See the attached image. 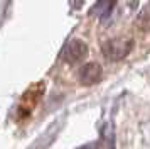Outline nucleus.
Returning a JSON list of instances; mask_svg holds the SVG:
<instances>
[{"label": "nucleus", "instance_id": "nucleus-1", "mask_svg": "<svg viewBox=\"0 0 150 149\" xmlns=\"http://www.w3.org/2000/svg\"><path fill=\"white\" fill-rule=\"evenodd\" d=\"M133 47V41L125 39V37H113L108 39L101 46V51L105 54V58H108L110 61H120L123 58H127Z\"/></svg>", "mask_w": 150, "mask_h": 149}, {"label": "nucleus", "instance_id": "nucleus-2", "mask_svg": "<svg viewBox=\"0 0 150 149\" xmlns=\"http://www.w3.org/2000/svg\"><path fill=\"white\" fill-rule=\"evenodd\" d=\"M86 56H88V46L81 39H73L71 42H68V46L64 47V54H62L64 61H68L71 64L83 61Z\"/></svg>", "mask_w": 150, "mask_h": 149}, {"label": "nucleus", "instance_id": "nucleus-3", "mask_svg": "<svg viewBox=\"0 0 150 149\" xmlns=\"http://www.w3.org/2000/svg\"><path fill=\"white\" fill-rule=\"evenodd\" d=\"M103 76V69L98 63H86L79 68V73H78V78L83 85H95L101 80Z\"/></svg>", "mask_w": 150, "mask_h": 149}, {"label": "nucleus", "instance_id": "nucleus-4", "mask_svg": "<svg viewBox=\"0 0 150 149\" xmlns=\"http://www.w3.org/2000/svg\"><path fill=\"white\" fill-rule=\"evenodd\" d=\"M137 27L140 31H150V9H145L137 17Z\"/></svg>", "mask_w": 150, "mask_h": 149}, {"label": "nucleus", "instance_id": "nucleus-5", "mask_svg": "<svg viewBox=\"0 0 150 149\" xmlns=\"http://www.w3.org/2000/svg\"><path fill=\"white\" fill-rule=\"evenodd\" d=\"M78 149H101V146H100V142H89V144H84Z\"/></svg>", "mask_w": 150, "mask_h": 149}]
</instances>
